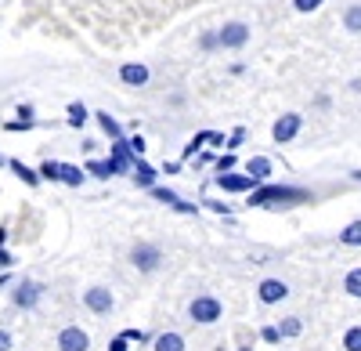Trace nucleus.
<instances>
[{
    "mask_svg": "<svg viewBox=\"0 0 361 351\" xmlns=\"http://www.w3.org/2000/svg\"><path fill=\"white\" fill-rule=\"evenodd\" d=\"M83 304L94 311V315H109L112 311V294H109L105 286H90L87 294H83Z\"/></svg>",
    "mask_w": 361,
    "mask_h": 351,
    "instance_id": "obj_10",
    "label": "nucleus"
},
{
    "mask_svg": "<svg viewBox=\"0 0 361 351\" xmlns=\"http://www.w3.org/2000/svg\"><path fill=\"white\" fill-rule=\"evenodd\" d=\"M188 315H192V323L209 326V323H217V319L224 315V308H221L217 297H195V301L188 304Z\"/></svg>",
    "mask_w": 361,
    "mask_h": 351,
    "instance_id": "obj_6",
    "label": "nucleus"
},
{
    "mask_svg": "<svg viewBox=\"0 0 361 351\" xmlns=\"http://www.w3.org/2000/svg\"><path fill=\"white\" fill-rule=\"evenodd\" d=\"M206 163H214V153H199V156H195V170L206 167Z\"/></svg>",
    "mask_w": 361,
    "mask_h": 351,
    "instance_id": "obj_39",
    "label": "nucleus"
},
{
    "mask_svg": "<svg viewBox=\"0 0 361 351\" xmlns=\"http://www.w3.org/2000/svg\"><path fill=\"white\" fill-rule=\"evenodd\" d=\"M243 141H246V127H235V131H231V138H228V153H235Z\"/></svg>",
    "mask_w": 361,
    "mask_h": 351,
    "instance_id": "obj_33",
    "label": "nucleus"
},
{
    "mask_svg": "<svg viewBox=\"0 0 361 351\" xmlns=\"http://www.w3.org/2000/svg\"><path fill=\"white\" fill-rule=\"evenodd\" d=\"M4 163H8V160H4V156H0V167H4Z\"/></svg>",
    "mask_w": 361,
    "mask_h": 351,
    "instance_id": "obj_44",
    "label": "nucleus"
},
{
    "mask_svg": "<svg viewBox=\"0 0 361 351\" xmlns=\"http://www.w3.org/2000/svg\"><path fill=\"white\" fill-rule=\"evenodd\" d=\"M40 297H44V286H40V282H33V279H22V282L11 290L15 308H37V304H40Z\"/></svg>",
    "mask_w": 361,
    "mask_h": 351,
    "instance_id": "obj_8",
    "label": "nucleus"
},
{
    "mask_svg": "<svg viewBox=\"0 0 361 351\" xmlns=\"http://www.w3.org/2000/svg\"><path fill=\"white\" fill-rule=\"evenodd\" d=\"M202 145H209V131H199L188 145H185V153H180V163H188V160H195V153L202 149Z\"/></svg>",
    "mask_w": 361,
    "mask_h": 351,
    "instance_id": "obj_22",
    "label": "nucleus"
},
{
    "mask_svg": "<svg viewBox=\"0 0 361 351\" xmlns=\"http://www.w3.org/2000/svg\"><path fill=\"white\" fill-rule=\"evenodd\" d=\"M94 120H98V127L105 131V138H109V141L123 138V127H119V124H116V116H109L105 109H102V112H94Z\"/></svg>",
    "mask_w": 361,
    "mask_h": 351,
    "instance_id": "obj_18",
    "label": "nucleus"
},
{
    "mask_svg": "<svg viewBox=\"0 0 361 351\" xmlns=\"http://www.w3.org/2000/svg\"><path fill=\"white\" fill-rule=\"evenodd\" d=\"M340 243H343V246H361V221L343 225V232H340Z\"/></svg>",
    "mask_w": 361,
    "mask_h": 351,
    "instance_id": "obj_24",
    "label": "nucleus"
},
{
    "mask_svg": "<svg viewBox=\"0 0 361 351\" xmlns=\"http://www.w3.org/2000/svg\"><path fill=\"white\" fill-rule=\"evenodd\" d=\"M214 182H217V189H221V192H231V196H238V192H253V189H260V185H264L260 178H253V174H246V170H243V174L224 170V174H217Z\"/></svg>",
    "mask_w": 361,
    "mask_h": 351,
    "instance_id": "obj_2",
    "label": "nucleus"
},
{
    "mask_svg": "<svg viewBox=\"0 0 361 351\" xmlns=\"http://www.w3.org/2000/svg\"><path fill=\"white\" fill-rule=\"evenodd\" d=\"M343 290H347L350 297H357V301H361V268H350V272L343 275Z\"/></svg>",
    "mask_w": 361,
    "mask_h": 351,
    "instance_id": "obj_26",
    "label": "nucleus"
},
{
    "mask_svg": "<svg viewBox=\"0 0 361 351\" xmlns=\"http://www.w3.org/2000/svg\"><path fill=\"white\" fill-rule=\"evenodd\" d=\"M243 170L253 174V178H260V182H267V178H271V170H275V163H271L267 156H253V160H246Z\"/></svg>",
    "mask_w": 361,
    "mask_h": 351,
    "instance_id": "obj_15",
    "label": "nucleus"
},
{
    "mask_svg": "<svg viewBox=\"0 0 361 351\" xmlns=\"http://www.w3.org/2000/svg\"><path fill=\"white\" fill-rule=\"evenodd\" d=\"M180 170V160H170V163H163V174H177Z\"/></svg>",
    "mask_w": 361,
    "mask_h": 351,
    "instance_id": "obj_41",
    "label": "nucleus"
},
{
    "mask_svg": "<svg viewBox=\"0 0 361 351\" xmlns=\"http://www.w3.org/2000/svg\"><path fill=\"white\" fill-rule=\"evenodd\" d=\"M325 4V0H293V8L300 11V15H311V11H318Z\"/></svg>",
    "mask_w": 361,
    "mask_h": 351,
    "instance_id": "obj_30",
    "label": "nucleus"
},
{
    "mask_svg": "<svg viewBox=\"0 0 361 351\" xmlns=\"http://www.w3.org/2000/svg\"><path fill=\"white\" fill-rule=\"evenodd\" d=\"M119 80H123L127 87H145L148 80H152V73H148V66H141V62H127V66H119Z\"/></svg>",
    "mask_w": 361,
    "mask_h": 351,
    "instance_id": "obj_12",
    "label": "nucleus"
},
{
    "mask_svg": "<svg viewBox=\"0 0 361 351\" xmlns=\"http://www.w3.org/2000/svg\"><path fill=\"white\" fill-rule=\"evenodd\" d=\"M199 47H202V51H217V47H221L217 29H214V33H202V37H199Z\"/></svg>",
    "mask_w": 361,
    "mask_h": 351,
    "instance_id": "obj_31",
    "label": "nucleus"
},
{
    "mask_svg": "<svg viewBox=\"0 0 361 351\" xmlns=\"http://www.w3.org/2000/svg\"><path fill=\"white\" fill-rule=\"evenodd\" d=\"M238 351H253V347H250V344H246V347H238Z\"/></svg>",
    "mask_w": 361,
    "mask_h": 351,
    "instance_id": "obj_43",
    "label": "nucleus"
},
{
    "mask_svg": "<svg viewBox=\"0 0 361 351\" xmlns=\"http://www.w3.org/2000/svg\"><path fill=\"white\" fill-rule=\"evenodd\" d=\"M300 131H304V116L300 112H282L275 127H271V138H275V145H289Z\"/></svg>",
    "mask_w": 361,
    "mask_h": 351,
    "instance_id": "obj_4",
    "label": "nucleus"
},
{
    "mask_svg": "<svg viewBox=\"0 0 361 351\" xmlns=\"http://www.w3.org/2000/svg\"><path fill=\"white\" fill-rule=\"evenodd\" d=\"M152 347L156 351H185V337L180 333H159V337H152Z\"/></svg>",
    "mask_w": 361,
    "mask_h": 351,
    "instance_id": "obj_16",
    "label": "nucleus"
},
{
    "mask_svg": "<svg viewBox=\"0 0 361 351\" xmlns=\"http://www.w3.org/2000/svg\"><path fill=\"white\" fill-rule=\"evenodd\" d=\"M87 120H90V112H87V105H83V102H69V109H66V124L80 131V127H83Z\"/></svg>",
    "mask_w": 361,
    "mask_h": 351,
    "instance_id": "obj_19",
    "label": "nucleus"
},
{
    "mask_svg": "<svg viewBox=\"0 0 361 351\" xmlns=\"http://www.w3.org/2000/svg\"><path fill=\"white\" fill-rule=\"evenodd\" d=\"M289 297V286L282 282V279H264L260 286H257V301L260 304H282Z\"/></svg>",
    "mask_w": 361,
    "mask_h": 351,
    "instance_id": "obj_9",
    "label": "nucleus"
},
{
    "mask_svg": "<svg viewBox=\"0 0 361 351\" xmlns=\"http://www.w3.org/2000/svg\"><path fill=\"white\" fill-rule=\"evenodd\" d=\"M130 265H134L137 272H156V268L163 265V250L152 246V243H137V246L130 250Z\"/></svg>",
    "mask_w": 361,
    "mask_h": 351,
    "instance_id": "obj_7",
    "label": "nucleus"
},
{
    "mask_svg": "<svg viewBox=\"0 0 361 351\" xmlns=\"http://www.w3.org/2000/svg\"><path fill=\"white\" fill-rule=\"evenodd\" d=\"M109 351H130V337H127V333H119V337H112Z\"/></svg>",
    "mask_w": 361,
    "mask_h": 351,
    "instance_id": "obj_34",
    "label": "nucleus"
},
{
    "mask_svg": "<svg viewBox=\"0 0 361 351\" xmlns=\"http://www.w3.org/2000/svg\"><path fill=\"white\" fill-rule=\"evenodd\" d=\"M37 170H40L44 182H62V163H58V160H44Z\"/></svg>",
    "mask_w": 361,
    "mask_h": 351,
    "instance_id": "obj_25",
    "label": "nucleus"
},
{
    "mask_svg": "<svg viewBox=\"0 0 361 351\" xmlns=\"http://www.w3.org/2000/svg\"><path fill=\"white\" fill-rule=\"evenodd\" d=\"M343 351H361V326H350L343 333Z\"/></svg>",
    "mask_w": 361,
    "mask_h": 351,
    "instance_id": "obj_27",
    "label": "nucleus"
},
{
    "mask_svg": "<svg viewBox=\"0 0 361 351\" xmlns=\"http://www.w3.org/2000/svg\"><path fill=\"white\" fill-rule=\"evenodd\" d=\"M235 167H238L235 153H224V156H217V174H224V170H235Z\"/></svg>",
    "mask_w": 361,
    "mask_h": 351,
    "instance_id": "obj_32",
    "label": "nucleus"
},
{
    "mask_svg": "<svg viewBox=\"0 0 361 351\" xmlns=\"http://www.w3.org/2000/svg\"><path fill=\"white\" fill-rule=\"evenodd\" d=\"M304 203H314V192L300 189V185H271V182H264L260 189L250 192V207H264V210H293V207H304Z\"/></svg>",
    "mask_w": 361,
    "mask_h": 351,
    "instance_id": "obj_1",
    "label": "nucleus"
},
{
    "mask_svg": "<svg viewBox=\"0 0 361 351\" xmlns=\"http://www.w3.org/2000/svg\"><path fill=\"white\" fill-rule=\"evenodd\" d=\"M58 347H62V351H87L90 347V337L80 326H66L62 333H58Z\"/></svg>",
    "mask_w": 361,
    "mask_h": 351,
    "instance_id": "obj_11",
    "label": "nucleus"
},
{
    "mask_svg": "<svg viewBox=\"0 0 361 351\" xmlns=\"http://www.w3.org/2000/svg\"><path fill=\"white\" fill-rule=\"evenodd\" d=\"M33 105H18V120H25V124H33Z\"/></svg>",
    "mask_w": 361,
    "mask_h": 351,
    "instance_id": "obj_37",
    "label": "nucleus"
},
{
    "mask_svg": "<svg viewBox=\"0 0 361 351\" xmlns=\"http://www.w3.org/2000/svg\"><path fill=\"white\" fill-rule=\"evenodd\" d=\"M83 167H87L90 178H102V182H109V178H116V174H119V163L112 156L109 160H87Z\"/></svg>",
    "mask_w": 361,
    "mask_h": 351,
    "instance_id": "obj_13",
    "label": "nucleus"
},
{
    "mask_svg": "<svg viewBox=\"0 0 361 351\" xmlns=\"http://www.w3.org/2000/svg\"><path fill=\"white\" fill-rule=\"evenodd\" d=\"M130 149H134L137 156H145V149H148V145H145V138H141V134H134V138H130Z\"/></svg>",
    "mask_w": 361,
    "mask_h": 351,
    "instance_id": "obj_36",
    "label": "nucleus"
},
{
    "mask_svg": "<svg viewBox=\"0 0 361 351\" xmlns=\"http://www.w3.org/2000/svg\"><path fill=\"white\" fill-rule=\"evenodd\" d=\"M260 340H264V344H282L286 337H282L279 326H264V330H260Z\"/></svg>",
    "mask_w": 361,
    "mask_h": 351,
    "instance_id": "obj_29",
    "label": "nucleus"
},
{
    "mask_svg": "<svg viewBox=\"0 0 361 351\" xmlns=\"http://www.w3.org/2000/svg\"><path fill=\"white\" fill-rule=\"evenodd\" d=\"M87 182V167H73V163H62V185L69 189H80Z\"/></svg>",
    "mask_w": 361,
    "mask_h": 351,
    "instance_id": "obj_20",
    "label": "nucleus"
},
{
    "mask_svg": "<svg viewBox=\"0 0 361 351\" xmlns=\"http://www.w3.org/2000/svg\"><path fill=\"white\" fill-rule=\"evenodd\" d=\"M130 178H134V185H137V189H145V192H148V189L156 185L159 170H156V167H148V163H145V156H141V160L134 163V174H130Z\"/></svg>",
    "mask_w": 361,
    "mask_h": 351,
    "instance_id": "obj_14",
    "label": "nucleus"
},
{
    "mask_svg": "<svg viewBox=\"0 0 361 351\" xmlns=\"http://www.w3.org/2000/svg\"><path fill=\"white\" fill-rule=\"evenodd\" d=\"M0 351H11V333L0 330Z\"/></svg>",
    "mask_w": 361,
    "mask_h": 351,
    "instance_id": "obj_40",
    "label": "nucleus"
},
{
    "mask_svg": "<svg viewBox=\"0 0 361 351\" xmlns=\"http://www.w3.org/2000/svg\"><path fill=\"white\" fill-rule=\"evenodd\" d=\"M8 167H11L15 174H18V178H22V182H25L29 189H37V185L44 182V178H40V170H33V167H25L22 160H8Z\"/></svg>",
    "mask_w": 361,
    "mask_h": 351,
    "instance_id": "obj_17",
    "label": "nucleus"
},
{
    "mask_svg": "<svg viewBox=\"0 0 361 351\" xmlns=\"http://www.w3.org/2000/svg\"><path fill=\"white\" fill-rule=\"evenodd\" d=\"M217 37H221V47H224V51H238V47L250 44L253 29H250L246 22H224V25L217 29Z\"/></svg>",
    "mask_w": 361,
    "mask_h": 351,
    "instance_id": "obj_3",
    "label": "nucleus"
},
{
    "mask_svg": "<svg viewBox=\"0 0 361 351\" xmlns=\"http://www.w3.org/2000/svg\"><path fill=\"white\" fill-rule=\"evenodd\" d=\"M279 330H282V337H286V340H293V337L304 333V319H300V315H286L282 323H279Z\"/></svg>",
    "mask_w": 361,
    "mask_h": 351,
    "instance_id": "obj_21",
    "label": "nucleus"
},
{
    "mask_svg": "<svg viewBox=\"0 0 361 351\" xmlns=\"http://www.w3.org/2000/svg\"><path fill=\"white\" fill-rule=\"evenodd\" d=\"M4 243H8V228H4V225H0V246H4Z\"/></svg>",
    "mask_w": 361,
    "mask_h": 351,
    "instance_id": "obj_42",
    "label": "nucleus"
},
{
    "mask_svg": "<svg viewBox=\"0 0 361 351\" xmlns=\"http://www.w3.org/2000/svg\"><path fill=\"white\" fill-rule=\"evenodd\" d=\"M202 207L221 214V218H231V203H224V199H202Z\"/></svg>",
    "mask_w": 361,
    "mask_h": 351,
    "instance_id": "obj_28",
    "label": "nucleus"
},
{
    "mask_svg": "<svg viewBox=\"0 0 361 351\" xmlns=\"http://www.w3.org/2000/svg\"><path fill=\"white\" fill-rule=\"evenodd\" d=\"M127 337H130V344H148V340H152V337H148L145 330H123Z\"/></svg>",
    "mask_w": 361,
    "mask_h": 351,
    "instance_id": "obj_35",
    "label": "nucleus"
},
{
    "mask_svg": "<svg viewBox=\"0 0 361 351\" xmlns=\"http://www.w3.org/2000/svg\"><path fill=\"white\" fill-rule=\"evenodd\" d=\"M11 265H15V257H11V254H8L4 246H0V268H4V272H8Z\"/></svg>",
    "mask_w": 361,
    "mask_h": 351,
    "instance_id": "obj_38",
    "label": "nucleus"
},
{
    "mask_svg": "<svg viewBox=\"0 0 361 351\" xmlns=\"http://www.w3.org/2000/svg\"><path fill=\"white\" fill-rule=\"evenodd\" d=\"M148 196H152L156 203H166L170 210H177V214H188V218H195L199 214V203H188V199H180L173 189H163V185H152L148 189Z\"/></svg>",
    "mask_w": 361,
    "mask_h": 351,
    "instance_id": "obj_5",
    "label": "nucleus"
},
{
    "mask_svg": "<svg viewBox=\"0 0 361 351\" xmlns=\"http://www.w3.org/2000/svg\"><path fill=\"white\" fill-rule=\"evenodd\" d=\"M343 29H347V33H361V4H350L347 11H343Z\"/></svg>",
    "mask_w": 361,
    "mask_h": 351,
    "instance_id": "obj_23",
    "label": "nucleus"
}]
</instances>
